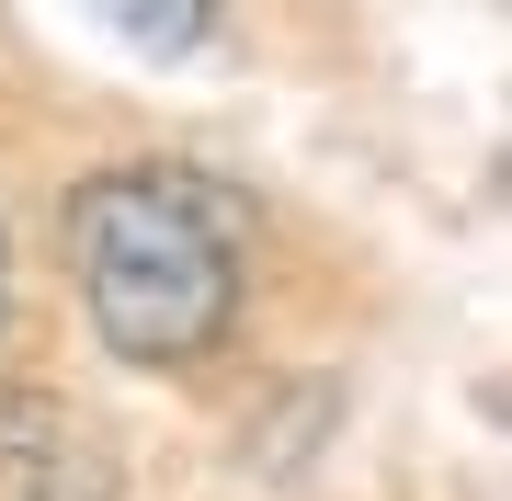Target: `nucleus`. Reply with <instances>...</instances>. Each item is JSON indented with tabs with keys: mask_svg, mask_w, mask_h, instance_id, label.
<instances>
[{
	"mask_svg": "<svg viewBox=\"0 0 512 501\" xmlns=\"http://www.w3.org/2000/svg\"><path fill=\"white\" fill-rule=\"evenodd\" d=\"M69 274L126 365H194L239 319V205L171 160L92 171L69 194Z\"/></svg>",
	"mask_w": 512,
	"mask_h": 501,
	"instance_id": "1",
	"label": "nucleus"
},
{
	"mask_svg": "<svg viewBox=\"0 0 512 501\" xmlns=\"http://www.w3.org/2000/svg\"><path fill=\"white\" fill-rule=\"evenodd\" d=\"M0 501H114V467L92 422H69L46 388L0 399Z\"/></svg>",
	"mask_w": 512,
	"mask_h": 501,
	"instance_id": "2",
	"label": "nucleus"
},
{
	"mask_svg": "<svg viewBox=\"0 0 512 501\" xmlns=\"http://www.w3.org/2000/svg\"><path fill=\"white\" fill-rule=\"evenodd\" d=\"M92 23H103V35H126L137 57H160V69H183V57L217 46L228 0H92Z\"/></svg>",
	"mask_w": 512,
	"mask_h": 501,
	"instance_id": "3",
	"label": "nucleus"
},
{
	"mask_svg": "<svg viewBox=\"0 0 512 501\" xmlns=\"http://www.w3.org/2000/svg\"><path fill=\"white\" fill-rule=\"evenodd\" d=\"M0 308H12V240H0Z\"/></svg>",
	"mask_w": 512,
	"mask_h": 501,
	"instance_id": "4",
	"label": "nucleus"
}]
</instances>
